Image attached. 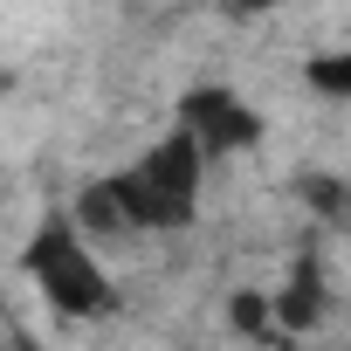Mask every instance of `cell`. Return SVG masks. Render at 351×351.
Returning <instances> with one entry per match:
<instances>
[{"instance_id": "52a82bcc", "label": "cell", "mask_w": 351, "mask_h": 351, "mask_svg": "<svg viewBox=\"0 0 351 351\" xmlns=\"http://www.w3.org/2000/svg\"><path fill=\"white\" fill-rule=\"evenodd\" d=\"M303 83H310L324 104H351V42H344V49L310 56V62H303Z\"/></svg>"}, {"instance_id": "277c9868", "label": "cell", "mask_w": 351, "mask_h": 351, "mask_svg": "<svg viewBox=\"0 0 351 351\" xmlns=\"http://www.w3.org/2000/svg\"><path fill=\"white\" fill-rule=\"evenodd\" d=\"M269 303H276V330H282V337L317 330V324H324V310H330L324 262H317V255H303V262L289 269V282H282V289H269Z\"/></svg>"}, {"instance_id": "6da1fadb", "label": "cell", "mask_w": 351, "mask_h": 351, "mask_svg": "<svg viewBox=\"0 0 351 351\" xmlns=\"http://www.w3.org/2000/svg\"><path fill=\"white\" fill-rule=\"evenodd\" d=\"M104 180H110V193H117V207H124L131 234H180V228H193V221H200L207 152H200V138H193V131L172 124L158 145H145L131 165L104 172Z\"/></svg>"}, {"instance_id": "5b68a950", "label": "cell", "mask_w": 351, "mask_h": 351, "mask_svg": "<svg viewBox=\"0 0 351 351\" xmlns=\"http://www.w3.org/2000/svg\"><path fill=\"white\" fill-rule=\"evenodd\" d=\"M69 221L90 234V241H110V234H131V221H124V207H117V193H110V180H90L76 200H69Z\"/></svg>"}, {"instance_id": "ba28073f", "label": "cell", "mask_w": 351, "mask_h": 351, "mask_svg": "<svg viewBox=\"0 0 351 351\" xmlns=\"http://www.w3.org/2000/svg\"><path fill=\"white\" fill-rule=\"evenodd\" d=\"M228 324H234L241 337H282V330H276L269 289H234V296H228Z\"/></svg>"}, {"instance_id": "7a4b0ae2", "label": "cell", "mask_w": 351, "mask_h": 351, "mask_svg": "<svg viewBox=\"0 0 351 351\" xmlns=\"http://www.w3.org/2000/svg\"><path fill=\"white\" fill-rule=\"evenodd\" d=\"M21 269L42 289V303L56 317H69V324H104L124 303L117 282H110V269H104V255H97V241L69 221V207H56V214L35 221V234L21 248Z\"/></svg>"}, {"instance_id": "8992f818", "label": "cell", "mask_w": 351, "mask_h": 351, "mask_svg": "<svg viewBox=\"0 0 351 351\" xmlns=\"http://www.w3.org/2000/svg\"><path fill=\"white\" fill-rule=\"evenodd\" d=\"M296 193H303V207H310L324 228H344V234H351V186H344V180H330V172H303Z\"/></svg>"}, {"instance_id": "9c48e42d", "label": "cell", "mask_w": 351, "mask_h": 351, "mask_svg": "<svg viewBox=\"0 0 351 351\" xmlns=\"http://www.w3.org/2000/svg\"><path fill=\"white\" fill-rule=\"evenodd\" d=\"M269 8H282V0H228L234 21H255V14H269Z\"/></svg>"}, {"instance_id": "3957f363", "label": "cell", "mask_w": 351, "mask_h": 351, "mask_svg": "<svg viewBox=\"0 0 351 351\" xmlns=\"http://www.w3.org/2000/svg\"><path fill=\"white\" fill-rule=\"evenodd\" d=\"M172 124L193 131L207 158H234V152H255L262 145V110L241 104L228 83H193L180 97V117H172Z\"/></svg>"}, {"instance_id": "30bf717a", "label": "cell", "mask_w": 351, "mask_h": 351, "mask_svg": "<svg viewBox=\"0 0 351 351\" xmlns=\"http://www.w3.org/2000/svg\"><path fill=\"white\" fill-rule=\"evenodd\" d=\"M0 351H42V344H28V337H0Z\"/></svg>"}]
</instances>
